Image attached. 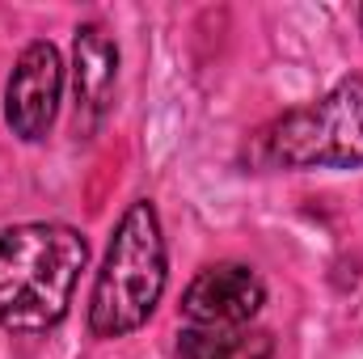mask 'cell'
Instances as JSON below:
<instances>
[{"mask_svg":"<svg viewBox=\"0 0 363 359\" xmlns=\"http://www.w3.org/2000/svg\"><path fill=\"white\" fill-rule=\"evenodd\" d=\"M89 241L72 224L30 220L0 233V330L47 334L68 317Z\"/></svg>","mask_w":363,"mask_h":359,"instance_id":"1","label":"cell"},{"mask_svg":"<svg viewBox=\"0 0 363 359\" xmlns=\"http://www.w3.org/2000/svg\"><path fill=\"white\" fill-rule=\"evenodd\" d=\"M169 283L165 233L152 199H135L110 233L101 270L89 296L93 338H127L135 334L161 304Z\"/></svg>","mask_w":363,"mask_h":359,"instance_id":"2","label":"cell"},{"mask_svg":"<svg viewBox=\"0 0 363 359\" xmlns=\"http://www.w3.org/2000/svg\"><path fill=\"white\" fill-rule=\"evenodd\" d=\"M258 157L271 170H359L363 77H347L317 101L267 123L258 131Z\"/></svg>","mask_w":363,"mask_h":359,"instance_id":"3","label":"cell"},{"mask_svg":"<svg viewBox=\"0 0 363 359\" xmlns=\"http://www.w3.org/2000/svg\"><path fill=\"white\" fill-rule=\"evenodd\" d=\"M60 97H64V60L55 51V43L34 38L4 85V123L21 144H43L55 127L60 114Z\"/></svg>","mask_w":363,"mask_h":359,"instance_id":"4","label":"cell"},{"mask_svg":"<svg viewBox=\"0 0 363 359\" xmlns=\"http://www.w3.org/2000/svg\"><path fill=\"white\" fill-rule=\"evenodd\" d=\"M262 304H267V283L258 270L245 263H216L190 279L182 296V326H207V330L254 326Z\"/></svg>","mask_w":363,"mask_h":359,"instance_id":"5","label":"cell"},{"mask_svg":"<svg viewBox=\"0 0 363 359\" xmlns=\"http://www.w3.org/2000/svg\"><path fill=\"white\" fill-rule=\"evenodd\" d=\"M114 89H118V43L110 38L106 26L85 21L77 30L72 43V93H77V127L93 136L110 106H114Z\"/></svg>","mask_w":363,"mask_h":359,"instance_id":"6","label":"cell"},{"mask_svg":"<svg viewBox=\"0 0 363 359\" xmlns=\"http://www.w3.org/2000/svg\"><path fill=\"white\" fill-rule=\"evenodd\" d=\"M274 338L258 326H233V330H207V326H182L178 359H271Z\"/></svg>","mask_w":363,"mask_h":359,"instance_id":"7","label":"cell"},{"mask_svg":"<svg viewBox=\"0 0 363 359\" xmlns=\"http://www.w3.org/2000/svg\"><path fill=\"white\" fill-rule=\"evenodd\" d=\"M359 21H363V9H359Z\"/></svg>","mask_w":363,"mask_h":359,"instance_id":"8","label":"cell"}]
</instances>
